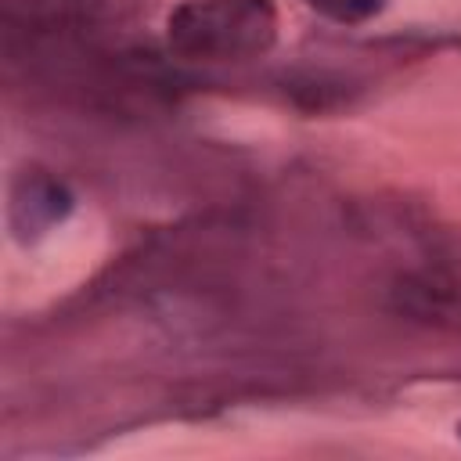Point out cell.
I'll list each match as a JSON object with an SVG mask.
<instances>
[{"label":"cell","instance_id":"1","mask_svg":"<svg viewBox=\"0 0 461 461\" xmlns=\"http://www.w3.org/2000/svg\"><path fill=\"white\" fill-rule=\"evenodd\" d=\"M277 29L274 0H180L166 18V47L184 61L238 65L270 54Z\"/></svg>","mask_w":461,"mask_h":461},{"label":"cell","instance_id":"2","mask_svg":"<svg viewBox=\"0 0 461 461\" xmlns=\"http://www.w3.org/2000/svg\"><path fill=\"white\" fill-rule=\"evenodd\" d=\"M68 209H72V194L54 173L40 166H25L14 173L7 194V223L18 241H32L47 234L54 223L68 216Z\"/></svg>","mask_w":461,"mask_h":461},{"label":"cell","instance_id":"3","mask_svg":"<svg viewBox=\"0 0 461 461\" xmlns=\"http://www.w3.org/2000/svg\"><path fill=\"white\" fill-rule=\"evenodd\" d=\"M306 7H313L317 14L339 22V25H360L367 18H375L385 0H306Z\"/></svg>","mask_w":461,"mask_h":461},{"label":"cell","instance_id":"4","mask_svg":"<svg viewBox=\"0 0 461 461\" xmlns=\"http://www.w3.org/2000/svg\"><path fill=\"white\" fill-rule=\"evenodd\" d=\"M457 439H461V421H457Z\"/></svg>","mask_w":461,"mask_h":461}]
</instances>
